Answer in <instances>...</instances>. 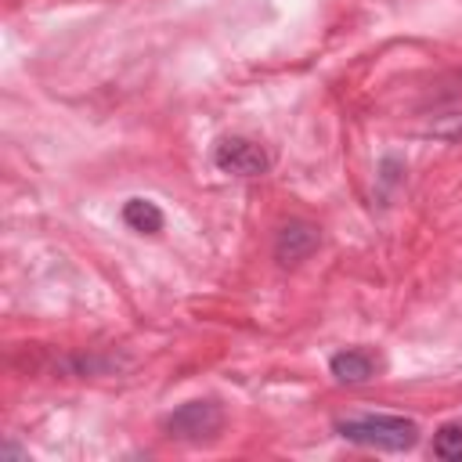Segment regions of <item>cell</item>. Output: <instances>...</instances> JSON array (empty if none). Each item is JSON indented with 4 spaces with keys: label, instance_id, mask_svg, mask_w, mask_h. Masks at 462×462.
Masks as SVG:
<instances>
[{
    "label": "cell",
    "instance_id": "cell-2",
    "mask_svg": "<svg viewBox=\"0 0 462 462\" xmlns=\"http://www.w3.org/2000/svg\"><path fill=\"white\" fill-rule=\"evenodd\" d=\"M224 426V411L217 401H188L180 408H173L166 419H162V430L173 437V440H184V444H202V440H213Z\"/></svg>",
    "mask_w": 462,
    "mask_h": 462
},
{
    "label": "cell",
    "instance_id": "cell-3",
    "mask_svg": "<svg viewBox=\"0 0 462 462\" xmlns=\"http://www.w3.org/2000/svg\"><path fill=\"white\" fill-rule=\"evenodd\" d=\"M213 162L220 173H231V177H263L271 166L263 144L249 137H220L213 148Z\"/></svg>",
    "mask_w": 462,
    "mask_h": 462
},
{
    "label": "cell",
    "instance_id": "cell-1",
    "mask_svg": "<svg viewBox=\"0 0 462 462\" xmlns=\"http://www.w3.org/2000/svg\"><path fill=\"white\" fill-rule=\"evenodd\" d=\"M336 433L350 444H365V448H379V451H408L419 440V426L415 419L404 415H354V419H339Z\"/></svg>",
    "mask_w": 462,
    "mask_h": 462
},
{
    "label": "cell",
    "instance_id": "cell-6",
    "mask_svg": "<svg viewBox=\"0 0 462 462\" xmlns=\"http://www.w3.org/2000/svg\"><path fill=\"white\" fill-rule=\"evenodd\" d=\"M328 372L339 379V383H365L368 375H372V357L368 354H361V350H339V354H332V361H328Z\"/></svg>",
    "mask_w": 462,
    "mask_h": 462
},
{
    "label": "cell",
    "instance_id": "cell-7",
    "mask_svg": "<svg viewBox=\"0 0 462 462\" xmlns=\"http://www.w3.org/2000/svg\"><path fill=\"white\" fill-rule=\"evenodd\" d=\"M433 455L444 462H462V426H455V422L440 426L433 437Z\"/></svg>",
    "mask_w": 462,
    "mask_h": 462
},
{
    "label": "cell",
    "instance_id": "cell-4",
    "mask_svg": "<svg viewBox=\"0 0 462 462\" xmlns=\"http://www.w3.org/2000/svg\"><path fill=\"white\" fill-rule=\"evenodd\" d=\"M318 245H321V231H318L314 224H307V220H289V224H282L278 235H274V260H278L282 267H296V263H303Z\"/></svg>",
    "mask_w": 462,
    "mask_h": 462
},
{
    "label": "cell",
    "instance_id": "cell-5",
    "mask_svg": "<svg viewBox=\"0 0 462 462\" xmlns=\"http://www.w3.org/2000/svg\"><path fill=\"white\" fill-rule=\"evenodd\" d=\"M123 224L137 235H159L162 231V209L152 199H126L123 202Z\"/></svg>",
    "mask_w": 462,
    "mask_h": 462
}]
</instances>
